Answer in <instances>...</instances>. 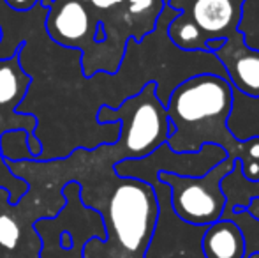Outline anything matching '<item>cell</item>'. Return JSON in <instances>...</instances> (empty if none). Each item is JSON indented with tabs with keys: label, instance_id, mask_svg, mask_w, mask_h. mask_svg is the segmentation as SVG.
I'll list each match as a JSON object with an SVG mask.
<instances>
[{
	"label": "cell",
	"instance_id": "cell-5",
	"mask_svg": "<svg viewBox=\"0 0 259 258\" xmlns=\"http://www.w3.org/2000/svg\"><path fill=\"white\" fill-rule=\"evenodd\" d=\"M228 158L226 151L219 145L208 143L198 152H175L167 143L157 147L152 154L141 159H129L116 166L120 175L134 177L152 184L160 173H173L182 177H201L215 165Z\"/></svg>",
	"mask_w": 259,
	"mask_h": 258
},
{
	"label": "cell",
	"instance_id": "cell-13",
	"mask_svg": "<svg viewBox=\"0 0 259 258\" xmlns=\"http://www.w3.org/2000/svg\"><path fill=\"white\" fill-rule=\"evenodd\" d=\"M20 227L11 216H0V246L6 249H14L20 241Z\"/></svg>",
	"mask_w": 259,
	"mask_h": 258
},
{
	"label": "cell",
	"instance_id": "cell-16",
	"mask_svg": "<svg viewBox=\"0 0 259 258\" xmlns=\"http://www.w3.org/2000/svg\"><path fill=\"white\" fill-rule=\"evenodd\" d=\"M249 258H259V253H254V255H250Z\"/></svg>",
	"mask_w": 259,
	"mask_h": 258
},
{
	"label": "cell",
	"instance_id": "cell-4",
	"mask_svg": "<svg viewBox=\"0 0 259 258\" xmlns=\"http://www.w3.org/2000/svg\"><path fill=\"white\" fill-rule=\"evenodd\" d=\"M115 119H122L123 129L120 143H123L131 159H141L166 143L171 134V122L166 106L157 97V83L150 82L136 97L125 101L120 110L111 112Z\"/></svg>",
	"mask_w": 259,
	"mask_h": 258
},
{
	"label": "cell",
	"instance_id": "cell-18",
	"mask_svg": "<svg viewBox=\"0 0 259 258\" xmlns=\"http://www.w3.org/2000/svg\"><path fill=\"white\" fill-rule=\"evenodd\" d=\"M85 2H90V0H85Z\"/></svg>",
	"mask_w": 259,
	"mask_h": 258
},
{
	"label": "cell",
	"instance_id": "cell-8",
	"mask_svg": "<svg viewBox=\"0 0 259 258\" xmlns=\"http://www.w3.org/2000/svg\"><path fill=\"white\" fill-rule=\"evenodd\" d=\"M205 258H247L245 239L240 227L231 219H217L205 227L199 239Z\"/></svg>",
	"mask_w": 259,
	"mask_h": 258
},
{
	"label": "cell",
	"instance_id": "cell-14",
	"mask_svg": "<svg viewBox=\"0 0 259 258\" xmlns=\"http://www.w3.org/2000/svg\"><path fill=\"white\" fill-rule=\"evenodd\" d=\"M131 14H160L164 0H125Z\"/></svg>",
	"mask_w": 259,
	"mask_h": 258
},
{
	"label": "cell",
	"instance_id": "cell-15",
	"mask_svg": "<svg viewBox=\"0 0 259 258\" xmlns=\"http://www.w3.org/2000/svg\"><path fill=\"white\" fill-rule=\"evenodd\" d=\"M90 2H92L96 7H99V9H109V7L125 2V0H90Z\"/></svg>",
	"mask_w": 259,
	"mask_h": 258
},
{
	"label": "cell",
	"instance_id": "cell-12",
	"mask_svg": "<svg viewBox=\"0 0 259 258\" xmlns=\"http://www.w3.org/2000/svg\"><path fill=\"white\" fill-rule=\"evenodd\" d=\"M20 82L11 65H2L0 67V104H7L16 97Z\"/></svg>",
	"mask_w": 259,
	"mask_h": 258
},
{
	"label": "cell",
	"instance_id": "cell-17",
	"mask_svg": "<svg viewBox=\"0 0 259 258\" xmlns=\"http://www.w3.org/2000/svg\"><path fill=\"white\" fill-rule=\"evenodd\" d=\"M231 2H236V4H243V0H231Z\"/></svg>",
	"mask_w": 259,
	"mask_h": 258
},
{
	"label": "cell",
	"instance_id": "cell-10",
	"mask_svg": "<svg viewBox=\"0 0 259 258\" xmlns=\"http://www.w3.org/2000/svg\"><path fill=\"white\" fill-rule=\"evenodd\" d=\"M55 32L65 41H78L89 28V14L81 2H65L55 16Z\"/></svg>",
	"mask_w": 259,
	"mask_h": 258
},
{
	"label": "cell",
	"instance_id": "cell-3",
	"mask_svg": "<svg viewBox=\"0 0 259 258\" xmlns=\"http://www.w3.org/2000/svg\"><path fill=\"white\" fill-rule=\"evenodd\" d=\"M159 202L154 188L138 179L120 184L109 200V221L118 242L131 253L147 248L155 234Z\"/></svg>",
	"mask_w": 259,
	"mask_h": 258
},
{
	"label": "cell",
	"instance_id": "cell-7",
	"mask_svg": "<svg viewBox=\"0 0 259 258\" xmlns=\"http://www.w3.org/2000/svg\"><path fill=\"white\" fill-rule=\"evenodd\" d=\"M210 39H226L238 30L242 4L231 0H194L184 9Z\"/></svg>",
	"mask_w": 259,
	"mask_h": 258
},
{
	"label": "cell",
	"instance_id": "cell-2",
	"mask_svg": "<svg viewBox=\"0 0 259 258\" xmlns=\"http://www.w3.org/2000/svg\"><path fill=\"white\" fill-rule=\"evenodd\" d=\"M235 161L226 158L201 177L160 173L157 180L169 188V205L180 221L194 227H208L221 219L226 209L222 179L233 170Z\"/></svg>",
	"mask_w": 259,
	"mask_h": 258
},
{
	"label": "cell",
	"instance_id": "cell-6",
	"mask_svg": "<svg viewBox=\"0 0 259 258\" xmlns=\"http://www.w3.org/2000/svg\"><path fill=\"white\" fill-rule=\"evenodd\" d=\"M224 67L231 87L247 97H259V50L245 45L240 30L233 32L213 53Z\"/></svg>",
	"mask_w": 259,
	"mask_h": 258
},
{
	"label": "cell",
	"instance_id": "cell-11",
	"mask_svg": "<svg viewBox=\"0 0 259 258\" xmlns=\"http://www.w3.org/2000/svg\"><path fill=\"white\" fill-rule=\"evenodd\" d=\"M222 219H231L240 227L243 239H245L247 258L254 253H259V221L249 212V209H242L228 214V216H222Z\"/></svg>",
	"mask_w": 259,
	"mask_h": 258
},
{
	"label": "cell",
	"instance_id": "cell-1",
	"mask_svg": "<svg viewBox=\"0 0 259 258\" xmlns=\"http://www.w3.org/2000/svg\"><path fill=\"white\" fill-rule=\"evenodd\" d=\"M166 114L171 151L198 152L208 143L219 145L231 161L238 159L245 179L259 180V136L240 140L231 133L233 87L226 78L205 72L180 82L167 99Z\"/></svg>",
	"mask_w": 259,
	"mask_h": 258
},
{
	"label": "cell",
	"instance_id": "cell-9",
	"mask_svg": "<svg viewBox=\"0 0 259 258\" xmlns=\"http://www.w3.org/2000/svg\"><path fill=\"white\" fill-rule=\"evenodd\" d=\"M167 38L182 52H206L208 38L185 11H180V14L169 23Z\"/></svg>",
	"mask_w": 259,
	"mask_h": 258
}]
</instances>
